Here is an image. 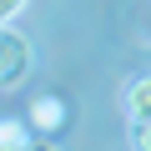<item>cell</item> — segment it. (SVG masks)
I'll list each match as a JSON object with an SVG mask.
<instances>
[{
  "label": "cell",
  "instance_id": "cell-4",
  "mask_svg": "<svg viewBox=\"0 0 151 151\" xmlns=\"http://www.w3.org/2000/svg\"><path fill=\"white\" fill-rule=\"evenodd\" d=\"M30 131L35 126H25V121H0V151H25L30 146Z\"/></svg>",
  "mask_w": 151,
  "mask_h": 151
},
{
  "label": "cell",
  "instance_id": "cell-5",
  "mask_svg": "<svg viewBox=\"0 0 151 151\" xmlns=\"http://www.w3.org/2000/svg\"><path fill=\"white\" fill-rule=\"evenodd\" d=\"M131 146L136 151H151V116L146 121H131Z\"/></svg>",
  "mask_w": 151,
  "mask_h": 151
},
{
  "label": "cell",
  "instance_id": "cell-6",
  "mask_svg": "<svg viewBox=\"0 0 151 151\" xmlns=\"http://www.w3.org/2000/svg\"><path fill=\"white\" fill-rule=\"evenodd\" d=\"M25 5H30V0H0V25H10V20H15Z\"/></svg>",
  "mask_w": 151,
  "mask_h": 151
},
{
  "label": "cell",
  "instance_id": "cell-1",
  "mask_svg": "<svg viewBox=\"0 0 151 151\" xmlns=\"http://www.w3.org/2000/svg\"><path fill=\"white\" fill-rule=\"evenodd\" d=\"M30 65H35V50H30V40H25L15 25H0V86H15V81H25V76H30Z\"/></svg>",
  "mask_w": 151,
  "mask_h": 151
},
{
  "label": "cell",
  "instance_id": "cell-2",
  "mask_svg": "<svg viewBox=\"0 0 151 151\" xmlns=\"http://www.w3.org/2000/svg\"><path fill=\"white\" fill-rule=\"evenodd\" d=\"M121 111H126V121H146V116H151V70L126 81V91H121Z\"/></svg>",
  "mask_w": 151,
  "mask_h": 151
},
{
  "label": "cell",
  "instance_id": "cell-3",
  "mask_svg": "<svg viewBox=\"0 0 151 151\" xmlns=\"http://www.w3.org/2000/svg\"><path fill=\"white\" fill-rule=\"evenodd\" d=\"M25 121H30L35 131H45V136H50V131H60V126H65V101H60V96H35Z\"/></svg>",
  "mask_w": 151,
  "mask_h": 151
}]
</instances>
